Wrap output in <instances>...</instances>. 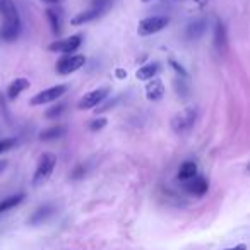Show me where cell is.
Masks as SVG:
<instances>
[{"label": "cell", "instance_id": "1", "mask_svg": "<svg viewBox=\"0 0 250 250\" xmlns=\"http://www.w3.org/2000/svg\"><path fill=\"white\" fill-rule=\"evenodd\" d=\"M0 16H2L0 38L4 41L17 40L19 33H21V17H19L17 7L12 0H0Z\"/></svg>", "mask_w": 250, "mask_h": 250}, {"label": "cell", "instance_id": "2", "mask_svg": "<svg viewBox=\"0 0 250 250\" xmlns=\"http://www.w3.org/2000/svg\"><path fill=\"white\" fill-rule=\"evenodd\" d=\"M110 7H112V0H93V5H91L87 11H83L77 16H74V17L70 19V22H72V26H83L86 24V22L98 19L100 16L105 14Z\"/></svg>", "mask_w": 250, "mask_h": 250}, {"label": "cell", "instance_id": "3", "mask_svg": "<svg viewBox=\"0 0 250 250\" xmlns=\"http://www.w3.org/2000/svg\"><path fill=\"white\" fill-rule=\"evenodd\" d=\"M55 165H57V156L51 154V152H43L38 160V167L34 170L33 175V185L38 187V185H43L48 178L51 177L55 170Z\"/></svg>", "mask_w": 250, "mask_h": 250}, {"label": "cell", "instance_id": "4", "mask_svg": "<svg viewBox=\"0 0 250 250\" xmlns=\"http://www.w3.org/2000/svg\"><path fill=\"white\" fill-rule=\"evenodd\" d=\"M197 118V110L196 108H183L171 118V129L177 134H183V132L190 131L194 127Z\"/></svg>", "mask_w": 250, "mask_h": 250}, {"label": "cell", "instance_id": "5", "mask_svg": "<svg viewBox=\"0 0 250 250\" xmlns=\"http://www.w3.org/2000/svg\"><path fill=\"white\" fill-rule=\"evenodd\" d=\"M170 22V19L167 16H151V17H146L139 22L137 26V33L141 36H151V34L160 33L161 29H165Z\"/></svg>", "mask_w": 250, "mask_h": 250}, {"label": "cell", "instance_id": "6", "mask_svg": "<svg viewBox=\"0 0 250 250\" xmlns=\"http://www.w3.org/2000/svg\"><path fill=\"white\" fill-rule=\"evenodd\" d=\"M66 91H67L66 84H57V86H53V87H48V89L40 91L38 95H34L33 98H31L29 103L33 106H38V105H47V103L57 101L58 98H62V96L66 95Z\"/></svg>", "mask_w": 250, "mask_h": 250}, {"label": "cell", "instance_id": "7", "mask_svg": "<svg viewBox=\"0 0 250 250\" xmlns=\"http://www.w3.org/2000/svg\"><path fill=\"white\" fill-rule=\"evenodd\" d=\"M84 64H86L84 55H67L57 64V72L62 76H67V74H72L79 70L81 67H84Z\"/></svg>", "mask_w": 250, "mask_h": 250}, {"label": "cell", "instance_id": "8", "mask_svg": "<svg viewBox=\"0 0 250 250\" xmlns=\"http://www.w3.org/2000/svg\"><path fill=\"white\" fill-rule=\"evenodd\" d=\"M106 96H108V89H106V87H100V89L89 91V93H86V95L81 98V101L77 106H79L81 110H91V108H95V106H98Z\"/></svg>", "mask_w": 250, "mask_h": 250}, {"label": "cell", "instance_id": "9", "mask_svg": "<svg viewBox=\"0 0 250 250\" xmlns=\"http://www.w3.org/2000/svg\"><path fill=\"white\" fill-rule=\"evenodd\" d=\"M83 43V36L76 34V36H70V38H66V40H57L48 47L50 51H60V53H72L76 51L77 48L81 47Z\"/></svg>", "mask_w": 250, "mask_h": 250}, {"label": "cell", "instance_id": "10", "mask_svg": "<svg viewBox=\"0 0 250 250\" xmlns=\"http://www.w3.org/2000/svg\"><path fill=\"white\" fill-rule=\"evenodd\" d=\"M146 96H148L149 101H160L165 96V86L161 79H151L146 86Z\"/></svg>", "mask_w": 250, "mask_h": 250}, {"label": "cell", "instance_id": "11", "mask_svg": "<svg viewBox=\"0 0 250 250\" xmlns=\"http://www.w3.org/2000/svg\"><path fill=\"white\" fill-rule=\"evenodd\" d=\"M185 189L189 190L190 194H194V196L202 197L207 192V189H209V183H207V180L204 177H194L192 180L185 183Z\"/></svg>", "mask_w": 250, "mask_h": 250}, {"label": "cell", "instance_id": "12", "mask_svg": "<svg viewBox=\"0 0 250 250\" xmlns=\"http://www.w3.org/2000/svg\"><path fill=\"white\" fill-rule=\"evenodd\" d=\"M226 45H228V36H226V28L223 22L217 21L216 28H214V48H216L219 53L226 50Z\"/></svg>", "mask_w": 250, "mask_h": 250}, {"label": "cell", "instance_id": "13", "mask_svg": "<svg viewBox=\"0 0 250 250\" xmlns=\"http://www.w3.org/2000/svg\"><path fill=\"white\" fill-rule=\"evenodd\" d=\"M207 29V22L204 19H197V21L190 22L187 26V31H185V36L189 38V40H199L204 33H206Z\"/></svg>", "mask_w": 250, "mask_h": 250}, {"label": "cell", "instance_id": "14", "mask_svg": "<svg viewBox=\"0 0 250 250\" xmlns=\"http://www.w3.org/2000/svg\"><path fill=\"white\" fill-rule=\"evenodd\" d=\"M53 213H55V207L50 206V204H45V206L38 207V209L31 214V217H29V225H40V223L47 221Z\"/></svg>", "mask_w": 250, "mask_h": 250}, {"label": "cell", "instance_id": "15", "mask_svg": "<svg viewBox=\"0 0 250 250\" xmlns=\"http://www.w3.org/2000/svg\"><path fill=\"white\" fill-rule=\"evenodd\" d=\"M29 87V81L26 77H17L14 79L7 87V98L9 100H16L19 95H21L22 91H26Z\"/></svg>", "mask_w": 250, "mask_h": 250}, {"label": "cell", "instance_id": "16", "mask_svg": "<svg viewBox=\"0 0 250 250\" xmlns=\"http://www.w3.org/2000/svg\"><path fill=\"white\" fill-rule=\"evenodd\" d=\"M178 180L182 182H189L192 180L194 177H197V165L194 161H185V163L180 165L178 168Z\"/></svg>", "mask_w": 250, "mask_h": 250}, {"label": "cell", "instance_id": "17", "mask_svg": "<svg viewBox=\"0 0 250 250\" xmlns=\"http://www.w3.org/2000/svg\"><path fill=\"white\" fill-rule=\"evenodd\" d=\"M47 17L48 22L51 26V33L53 34H60L62 31V11L55 7H48L47 9Z\"/></svg>", "mask_w": 250, "mask_h": 250}, {"label": "cell", "instance_id": "18", "mask_svg": "<svg viewBox=\"0 0 250 250\" xmlns=\"http://www.w3.org/2000/svg\"><path fill=\"white\" fill-rule=\"evenodd\" d=\"M158 70H160V66H158V64H148V66L139 67V70L135 72V77H137L139 81H151V79H154Z\"/></svg>", "mask_w": 250, "mask_h": 250}, {"label": "cell", "instance_id": "19", "mask_svg": "<svg viewBox=\"0 0 250 250\" xmlns=\"http://www.w3.org/2000/svg\"><path fill=\"white\" fill-rule=\"evenodd\" d=\"M24 197H26L24 194H16V196H11L7 197V199L0 200V213H5V211L12 209V207L19 206V204L24 200Z\"/></svg>", "mask_w": 250, "mask_h": 250}, {"label": "cell", "instance_id": "20", "mask_svg": "<svg viewBox=\"0 0 250 250\" xmlns=\"http://www.w3.org/2000/svg\"><path fill=\"white\" fill-rule=\"evenodd\" d=\"M64 134H66V127H64V125H55V127H50V129H47V131L41 132L40 139L41 141H51V139L62 137Z\"/></svg>", "mask_w": 250, "mask_h": 250}, {"label": "cell", "instance_id": "21", "mask_svg": "<svg viewBox=\"0 0 250 250\" xmlns=\"http://www.w3.org/2000/svg\"><path fill=\"white\" fill-rule=\"evenodd\" d=\"M64 112H66V105H64V103H60V105H57V106H53V108L47 110V113H45V117L51 120V118H57V117H60Z\"/></svg>", "mask_w": 250, "mask_h": 250}, {"label": "cell", "instance_id": "22", "mask_svg": "<svg viewBox=\"0 0 250 250\" xmlns=\"http://www.w3.org/2000/svg\"><path fill=\"white\" fill-rule=\"evenodd\" d=\"M14 146H16V139H2V141H0V154L11 151Z\"/></svg>", "mask_w": 250, "mask_h": 250}, {"label": "cell", "instance_id": "23", "mask_svg": "<svg viewBox=\"0 0 250 250\" xmlns=\"http://www.w3.org/2000/svg\"><path fill=\"white\" fill-rule=\"evenodd\" d=\"M173 84H175V89H177L178 95H182V96L187 95V84H185L183 79H175Z\"/></svg>", "mask_w": 250, "mask_h": 250}, {"label": "cell", "instance_id": "24", "mask_svg": "<svg viewBox=\"0 0 250 250\" xmlns=\"http://www.w3.org/2000/svg\"><path fill=\"white\" fill-rule=\"evenodd\" d=\"M106 125V118H96L95 122L91 123V131L96 132V131H101L103 127Z\"/></svg>", "mask_w": 250, "mask_h": 250}, {"label": "cell", "instance_id": "25", "mask_svg": "<svg viewBox=\"0 0 250 250\" xmlns=\"http://www.w3.org/2000/svg\"><path fill=\"white\" fill-rule=\"evenodd\" d=\"M170 64H171V66H173V69L177 70V72L180 74V76H183V77L187 76V72H185V70L182 69V66H178V64H177V62H175V60H170Z\"/></svg>", "mask_w": 250, "mask_h": 250}, {"label": "cell", "instance_id": "26", "mask_svg": "<svg viewBox=\"0 0 250 250\" xmlns=\"http://www.w3.org/2000/svg\"><path fill=\"white\" fill-rule=\"evenodd\" d=\"M83 175H84V167H77L76 170H74L72 177H74V178H81Z\"/></svg>", "mask_w": 250, "mask_h": 250}, {"label": "cell", "instance_id": "27", "mask_svg": "<svg viewBox=\"0 0 250 250\" xmlns=\"http://www.w3.org/2000/svg\"><path fill=\"white\" fill-rule=\"evenodd\" d=\"M226 250H247V247L243 245V243H240V245H235V247H232V249H226Z\"/></svg>", "mask_w": 250, "mask_h": 250}, {"label": "cell", "instance_id": "28", "mask_svg": "<svg viewBox=\"0 0 250 250\" xmlns=\"http://www.w3.org/2000/svg\"><path fill=\"white\" fill-rule=\"evenodd\" d=\"M41 2H47V4H62V2H64V0H41Z\"/></svg>", "mask_w": 250, "mask_h": 250}, {"label": "cell", "instance_id": "29", "mask_svg": "<svg viewBox=\"0 0 250 250\" xmlns=\"http://www.w3.org/2000/svg\"><path fill=\"white\" fill-rule=\"evenodd\" d=\"M125 76H127V72H123L122 69L117 70V77H120V79H122V77H125Z\"/></svg>", "mask_w": 250, "mask_h": 250}, {"label": "cell", "instance_id": "30", "mask_svg": "<svg viewBox=\"0 0 250 250\" xmlns=\"http://www.w3.org/2000/svg\"><path fill=\"white\" fill-rule=\"evenodd\" d=\"M5 165H7V161H0V173H2V171H4V168H5Z\"/></svg>", "mask_w": 250, "mask_h": 250}, {"label": "cell", "instance_id": "31", "mask_svg": "<svg viewBox=\"0 0 250 250\" xmlns=\"http://www.w3.org/2000/svg\"><path fill=\"white\" fill-rule=\"evenodd\" d=\"M141 2H144V4H148V2H152V0H141Z\"/></svg>", "mask_w": 250, "mask_h": 250}, {"label": "cell", "instance_id": "32", "mask_svg": "<svg viewBox=\"0 0 250 250\" xmlns=\"http://www.w3.org/2000/svg\"><path fill=\"white\" fill-rule=\"evenodd\" d=\"M247 170H249V171H250V163H249V167H247Z\"/></svg>", "mask_w": 250, "mask_h": 250}]
</instances>
